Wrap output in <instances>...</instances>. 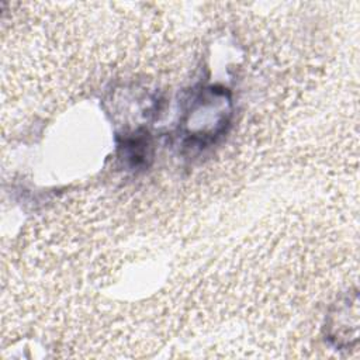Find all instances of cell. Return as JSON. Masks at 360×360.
<instances>
[{"instance_id": "3957f363", "label": "cell", "mask_w": 360, "mask_h": 360, "mask_svg": "<svg viewBox=\"0 0 360 360\" xmlns=\"http://www.w3.org/2000/svg\"><path fill=\"white\" fill-rule=\"evenodd\" d=\"M118 158L132 170L145 169L153 158L152 136L146 128H136L118 136Z\"/></svg>"}, {"instance_id": "7a4b0ae2", "label": "cell", "mask_w": 360, "mask_h": 360, "mask_svg": "<svg viewBox=\"0 0 360 360\" xmlns=\"http://www.w3.org/2000/svg\"><path fill=\"white\" fill-rule=\"evenodd\" d=\"M357 292L346 294L329 311L325 323V336L336 349H349L359 339Z\"/></svg>"}, {"instance_id": "6da1fadb", "label": "cell", "mask_w": 360, "mask_h": 360, "mask_svg": "<svg viewBox=\"0 0 360 360\" xmlns=\"http://www.w3.org/2000/svg\"><path fill=\"white\" fill-rule=\"evenodd\" d=\"M233 103L228 89L202 86L193 91L179 121V138L190 150L215 143L231 124Z\"/></svg>"}]
</instances>
